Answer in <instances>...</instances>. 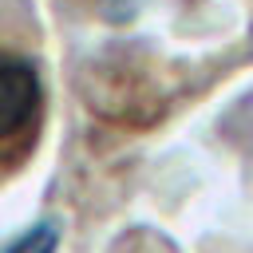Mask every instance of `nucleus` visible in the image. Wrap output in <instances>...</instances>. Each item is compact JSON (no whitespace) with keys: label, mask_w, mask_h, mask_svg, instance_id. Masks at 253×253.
Returning <instances> with one entry per match:
<instances>
[{"label":"nucleus","mask_w":253,"mask_h":253,"mask_svg":"<svg viewBox=\"0 0 253 253\" xmlns=\"http://www.w3.org/2000/svg\"><path fill=\"white\" fill-rule=\"evenodd\" d=\"M55 249H59V221L43 217L32 229H24L16 241H8L0 253H55Z\"/></svg>","instance_id":"2"},{"label":"nucleus","mask_w":253,"mask_h":253,"mask_svg":"<svg viewBox=\"0 0 253 253\" xmlns=\"http://www.w3.org/2000/svg\"><path fill=\"white\" fill-rule=\"evenodd\" d=\"M142 8H146V0H103V20H111V24H130Z\"/></svg>","instance_id":"3"},{"label":"nucleus","mask_w":253,"mask_h":253,"mask_svg":"<svg viewBox=\"0 0 253 253\" xmlns=\"http://www.w3.org/2000/svg\"><path fill=\"white\" fill-rule=\"evenodd\" d=\"M43 111V79L32 59L0 47V150L20 146L36 134Z\"/></svg>","instance_id":"1"}]
</instances>
